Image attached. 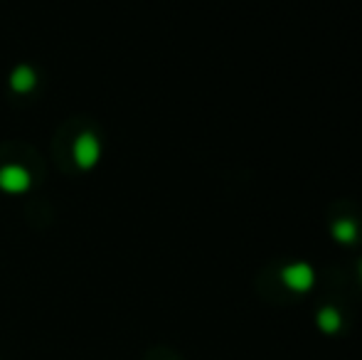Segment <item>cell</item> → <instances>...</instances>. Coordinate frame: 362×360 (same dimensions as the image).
Returning <instances> with one entry per match:
<instances>
[{"mask_svg": "<svg viewBox=\"0 0 362 360\" xmlns=\"http://www.w3.org/2000/svg\"><path fill=\"white\" fill-rule=\"evenodd\" d=\"M72 156H74V163L79 166L81 170H89L99 163L101 158V144L91 131H84L79 139L74 141V149H72Z\"/></svg>", "mask_w": 362, "mask_h": 360, "instance_id": "1", "label": "cell"}, {"mask_svg": "<svg viewBox=\"0 0 362 360\" xmlns=\"http://www.w3.org/2000/svg\"><path fill=\"white\" fill-rule=\"evenodd\" d=\"M33 182V175H30L28 168L18 163H8L0 168V190L8 192V195H20L25 192Z\"/></svg>", "mask_w": 362, "mask_h": 360, "instance_id": "2", "label": "cell"}, {"mask_svg": "<svg viewBox=\"0 0 362 360\" xmlns=\"http://www.w3.org/2000/svg\"><path fill=\"white\" fill-rule=\"evenodd\" d=\"M281 279L293 291H308L313 286V269L308 265H291L281 272Z\"/></svg>", "mask_w": 362, "mask_h": 360, "instance_id": "3", "label": "cell"}, {"mask_svg": "<svg viewBox=\"0 0 362 360\" xmlns=\"http://www.w3.org/2000/svg\"><path fill=\"white\" fill-rule=\"evenodd\" d=\"M35 84H37V77H35L33 67H28V64H20L10 74V87H13V91H18V94H28Z\"/></svg>", "mask_w": 362, "mask_h": 360, "instance_id": "4", "label": "cell"}, {"mask_svg": "<svg viewBox=\"0 0 362 360\" xmlns=\"http://www.w3.org/2000/svg\"><path fill=\"white\" fill-rule=\"evenodd\" d=\"M340 326H343V318H340V313L335 311L333 306H325L318 311V328L323 333H335L340 331Z\"/></svg>", "mask_w": 362, "mask_h": 360, "instance_id": "5", "label": "cell"}, {"mask_svg": "<svg viewBox=\"0 0 362 360\" xmlns=\"http://www.w3.org/2000/svg\"><path fill=\"white\" fill-rule=\"evenodd\" d=\"M333 235L338 242L350 245V242H355V237H358V227H355V222H350V220H340L338 225L333 227Z\"/></svg>", "mask_w": 362, "mask_h": 360, "instance_id": "6", "label": "cell"}, {"mask_svg": "<svg viewBox=\"0 0 362 360\" xmlns=\"http://www.w3.org/2000/svg\"><path fill=\"white\" fill-rule=\"evenodd\" d=\"M360 274H362V265H360Z\"/></svg>", "mask_w": 362, "mask_h": 360, "instance_id": "7", "label": "cell"}]
</instances>
